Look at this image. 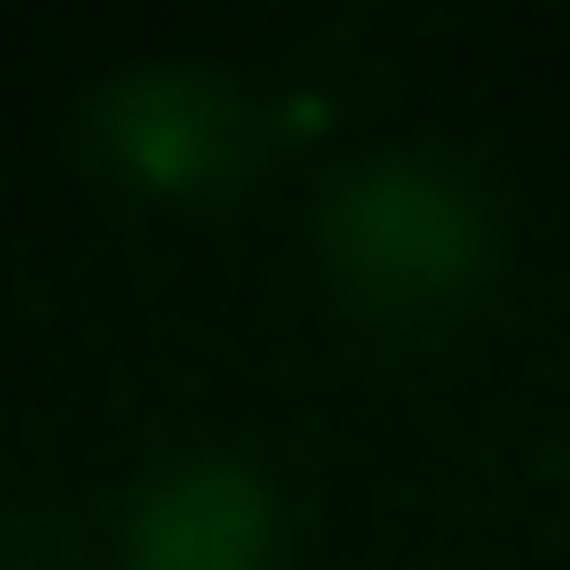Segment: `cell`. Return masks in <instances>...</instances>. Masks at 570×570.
Returning <instances> with one entry per match:
<instances>
[{"label":"cell","instance_id":"3","mask_svg":"<svg viewBox=\"0 0 570 570\" xmlns=\"http://www.w3.org/2000/svg\"><path fill=\"white\" fill-rule=\"evenodd\" d=\"M276 543V490L240 454H169L125 508L134 570H258Z\"/></svg>","mask_w":570,"mask_h":570},{"label":"cell","instance_id":"1","mask_svg":"<svg viewBox=\"0 0 570 570\" xmlns=\"http://www.w3.org/2000/svg\"><path fill=\"white\" fill-rule=\"evenodd\" d=\"M321 240L365 303H428L481 258V196L454 160L419 142H383L330 178Z\"/></svg>","mask_w":570,"mask_h":570},{"label":"cell","instance_id":"2","mask_svg":"<svg viewBox=\"0 0 570 570\" xmlns=\"http://www.w3.org/2000/svg\"><path fill=\"white\" fill-rule=\"evenodd\" d=\"M89 125L116 169H134L151 187H196L240 151V89L196 53H142L98 80Z\"/></svg>","mask_w":570,"mask_h":570}]
</instances>
